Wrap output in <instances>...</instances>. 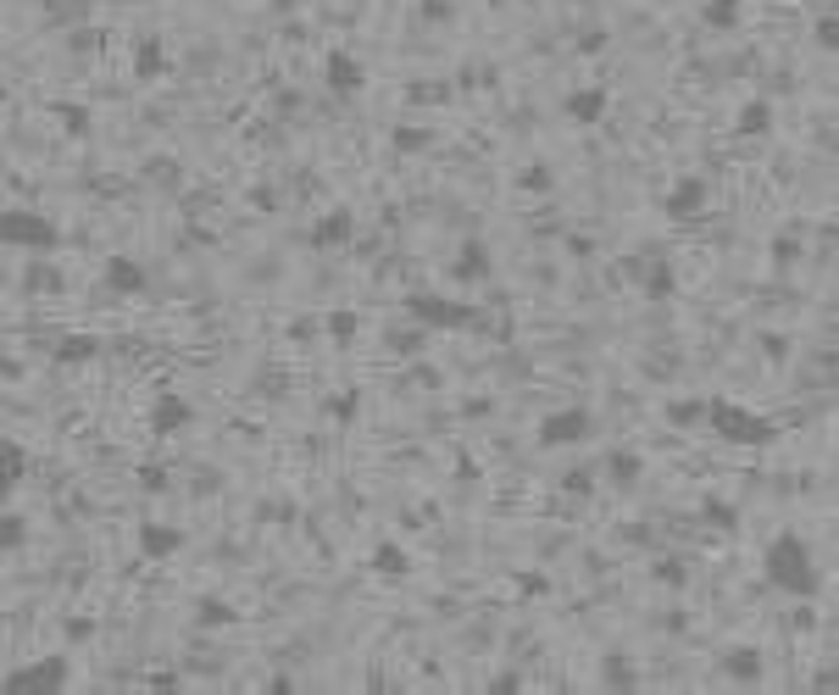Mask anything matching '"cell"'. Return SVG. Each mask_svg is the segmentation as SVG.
Instances as JSON below:
<instances>
[{
	"label": "cell",
	"mask_w": 839,
	"mask_h": 695,
	"mask_svg": "<svg viewBox=\"0 0 839 695\" xmlns=\"http://www.w3.org/2000/svg\"><path fill=\"white\" fill-rule=\"evenodd\" d=\"M673 290H678V285H673V267H668V262H657V267L645 273V295H650V301H668Z\"/></svg>",
	"instance_id": "obj_23"
},
{
	"label": "cell",
	"mask_w": 839,
	"mask_h": 695,
	"mask_svg": "<svg viewBox=\"0 0 839 695\" xmlns=\"http://www.w3.org/2000/svg\"><path fill=\"white\" fill-rule=\"evenodd\" d=\"M351 235H356V212H351V206H334V212H322V217L312 223L306 245H312V251H340V245H351Z\"/></svg>",
	"instance_id": "obj_8"
},
{
	"label": "cell",
	"mask_w": 839,
	"mask_h": 695,
	"mask_svg": "<svg viewBox=\"0 0 839 695\" xmlns=\"http://www.w3.org/2000/svg\"><path fill=\"white\" fill-rule=\"evenodd\" d=\"M739 7H745V0H707V7H701V23H707L712 34H734V28H739Z\"/></svg>",
	"instance_id": "obj_18"
},
{
	"label": "cell",
	"mask_w": 839,
	"mask_h": 695,
	"mask_svg": "<svg viewBox=\"0 0 839 695\" xmlns=\"http://www.w3.org/2000/svg\"><path fill=\"white\" fill-rule=\"evenodd\" d=\"M67 679H73V657L67 652H51V657H39V662L12 668L7 679H0V695H56V690H67Z\"/></svg>",
	"instance_id": "obj_5"
},
{
	"label": "cell",
	"mask_w": 839,
	"mask_h": 695,
	"mask_svg": "<svg viewBox=\"0 0 839 695\" xmlns=\"http://www.w3.org/2000/svg\"><path fill=\"white\" fill-rule=\"evenodd\" d=\"M134 78H139V84L167 78V51H162V39H156V34L139 39V51H134Z\"/></svg>",
	"instance_id": "obj_17"
},
{
	"label": "cell",
	"mask_w": 839,
	"mask_h": 695,
	"mask_svg": "<svg viewBox=\"0 0 839 695\" xmlns=\"http://www.w3.org/2000/svg\"><path fill=\"white\" fill-rule=\"evenodd\" d=\"M406 568H411V556L401 545H379V551H372V573H395L401 579Z\"/></svg>",
	"instance_id": "obj_21"
},
{
	"label": "cell",
	"mask_w": 839,
	"mask_h": 695,
	"mask_svg": "<svg viewBox=\"0 0 839 695\" xmlns=\"http://www.w3.org/2000/svg\"><path fill=\"white\" fill-rule=\"evenodd\" d=\"M707 429H712L723 445H751V451H762V445L778 440V424H773V417L739 406V401H728V395H712V401H707Z\"/></svg>",
	"instance_id": "obj_2"
},
{
	"label": "cell",
	"mask_w": 839,
	"mask_h": 695,
	"mask_svg": "<svg viewBox=\"0 0 839 695\" xmlns=\"http://www.w3.org/2000/svg\"><path fill=\"white\" fill-rule=\"evenodd\" d=\"M178 551H183V529L156 523V518L139 523V556H145V563H173Z\"/></svg>",
	"instance_id": "obj_9"
},
{
	"label": "cell",
	"mask_w": 839,
	"mask_h": 695,
	"mask_svg": "<svg viewBox=\"0 0 839 695\" xmlns=\"http://www.w3.org/2000/svg\"><path fill=\"white\" fill-rule=\"evenodd\" d=\"M717 668H723V679H734V684H762L767 657L757 652V645H728V652L717 657Z\"/></svg>",
	"instance_id": "obj_12"
},
{
	"label": "cell",
	"mask_w": 839,
	"mask_h": 695,
	"mask_svg": "<svg viewBox=\"0 0 839 695\" xmlns=\"http://www.w3.org/2000/svg\"><path fill=\"white\" fill-rule=\"evenodd\" d=\"M56 117H62L67 134H89V112H78V106H56Z\"/></svg>",
	"instance_id": "obj_27"
},
{
	"label": "cell",
	"mask_w": 839,
	"mask_h": 695,
	"mask_svg": "<svg viewBox=\"0 0 839 695\" xmlns=\"http://www.w3.org/2000/svg\"><path fill=\"white\" fill-rule=\"evenodd\" d=\"M573 7H589V0H573Z\"/></svg>",
	"instance_id": "obj_34"
},
{
	"label": "cell",
	"mask_w": 839,
	"mask_h": 695,
	"mask_svg": "<svg viewBox=\"0 0 839 695\" xmlns=\"http://www.w3.org/2000/svg\"><path fill=\"white\" fill-rule=\"evenodd\" d=\"M595 434V412H584V406H562V412H545L539 417V429H534V440L545 445V451H562V445H584Z\"/></svg>",
	"instance_id": "obj_6"
},
{
	"label": "cell",
	"mask_w": 839,
	"mask_h": 695,
	"mask_svg": "<svg viewBox=\"0 0 839 695\" xmlns=\"http://www.w3.org/2000/svg\"><path fill=\"white\" fill-rule=\"evenodd\" d=\"M101 285L112 290V295H145V262H134V256H106L101 262Z\"/></svg>",
	"instance_id": "obj_10"
},
{
	"label": "cell",
	"mask_w": 839,
	"mask_h": 695,
	"mask_svg": "<svg viewBox=\"0 0 839 695\" xmlns=\"http://www.w3.org/2000/svg\"><path fill=\"white\" fill-rule=\"evenodd\" d=\"M812 39H817V51H828V56H839V12H828V17H817V23H812Z\"/></svg>",
	"instance_id": "obj_24"
},
{
	"label": "cell",
	"mask_w": 839,
	"mask_h": 695,
	"mask_svg": "<svg viewBox=\"0 0 839 695\" xmlns=\"http://www.w3.org/2000/svg\"><path fill=\"white\" fill-rule=\"evenodd\" d=\"M28 479V451L17 440H7V490H17Z\"/></svg>",
	"instance_id": "obj_25"
},
{
	"label": "cell",
	"mask_w": 839,
	"mask_h": 695,
	"mask_svg": "<svg viewBox=\"0 0 839 695\" xmlns=\"http://www.w3.org/2000/svg\"><path fill=\"white\" fill-rule=\"evenodd\" d=\"M662 212L673 217V223H684V217H695V212H707V178H678L673 190L662 195Z\"/></svg>",
	"instance_id": "obj_11"
},
{
	"label": "cell",
	"mask_w": 839,
	"mask_h": 695,
	"mask_svg": "<svg viewBox=\"0 0 839 695\" xmlns=\"http://www.w3.org/2000/svg\"><path fill=\"white\" fill-rule=\"evenodd\" d=\"M606 684H612V690H634V673H628V662H606Z\"/></svg>",
	"instance_id": "obj_28"
},
{
	"label": "cell",
	"mask_w": 839,
	"mask_h": 695,
	"mask_svg": "<svg viewBox=\"0 0 839 695\" xmlns=\"http://www.w3.org/2000/svg\"><path fill=\"white\" fill-rule=\"evenodd\" d=\"M668 424H673V429H695V424H707V401H673V406H668Z\"/></svg>",
	"instance_id": "obj_20"
},
{
	"label": "cell",
	"mask_w": 839,
	"mask_h": 695,
	"mask_svg": "<svg viewBox=\"0 0 839 695\" xmlns=\"http://www.w3.org/2000/svg\"><path fill=\"white\" fill-rule=\"evenodd\" d=\"M195 618H201V623H228V607H217V601H201Z\"/></svg>",
	"instance_id": "obj_31"
},
{
	"label": "cell",
	"mask_w": 839,
	"mask_h": 695,
	"mask_svg": "<svg viewBox=\"0 0 839 695\" xmlns=\"http://www.w3.org/2000/svg\"><path fill=\"white\" fill-rule=\"evenodd\" d=\"M395 151H423V134H411V128H395Z\"/></svg>",
	"instance_id": "obj_30"
},
{
	"label": "cell",
	"mask_w": 839,
	"mask_h": 695,
	"mask_svg": "<svg viewBox=\"0 0 839 695\" xmlns=\"http://www.w3.org/2000/svg\"><path fill=\"white\" fill-rule=\"evenodd\" d=\"M329 323H334V334H340V340H345V334H351V340H356V312H351V317H345V312H340V317H329Z\"/></svg>",
	"instance_id": "obj_32"
},
{
	"label": "cell",
	"mask_w": 839,
	"mask_h": 695,
	"mask_svg": "<svg viewBox=\"0 0 839 695\" xmlns=\"http://www.w3.org/2000/svg\"><path fill=\"white\" fill-rule=\"evenodd\" d=\"M96 356H101V340L96 334H62L51 345V362L56 367H84V362H96Z\"/></svg>",
	"instance_id": "obj_16"
},
{
	"label": "cell",
	"mask_w": 839,
	"mask_h": 695,
	"mask_svg": "<svg viewBox=\"0 0 839 695\" xmlns=\"http://www.w3.org/2000/svg\"><path fill=\"white\" fill-rule=\"evenodd\" d=\"M490 690H500V695H506V690H523V679H518V673H500Z\"/></svg>",
	"instance_id": "obj_33"
},
{
	"label": "cell",
	"mask_w": 839,
	"mask_h": 695,
	"mask_svg": "<svg viewBox=\"0 0 839 695\" xmlns=\"http://www.w3.org/2000/svg\"><path fill=\"white\" fill-rule=\"evenodd\" d=\"M322 84H329L334 101H351L356 89L367 84V67H361L351 51H329V56H322Z\"/></svg>",
	"instance_id": "obj_7"
},
{
	"label": "cell",
	"mask_w": 839,
	"mask_h": 695,
	"mask_svg": "<svg viewBox=\"0 0 839 695\" xmlns=\"http://www.w3.org/2000/svg\"><path fill=\"white\" fill-rule=\"evenodd\" d=\"M490 267H495V256H490V245H484V235H468L461 240V251H456V278H468V285H479V278H490Z\"/></svg>",
	"instance_id": "obj_14"
},
{
	"label": "cell",
	"mask_w": 839,
	"mask_h": 695,
	"mask_svg": "<svg viewBox=\"0 0 839 695\" xmlns=\"http://www.w3.org/2000/svg\"><path fill=\"white\" fill-rule=\"evenodd\" d=\"M606 117V89L600 84H584V89H573L568 96V123H579V128H595Z\"/></svg>",
	"instance_id": "obj_15"
},
{
	"label": "cell",
	"mask_w": 839,
	"mask_h": 695,
	"mask_svg": "<svg viewBox=\"0 0 839 695\" xmlns=\"http://www.w3.org/2000/svg\"><path fill=\"white\" fill-rule=\"evenodd\" d=\"M0 240H7L12 251H34V256L62 251L56 223L39 217V212H28V206H7V212H0Z\"/></svg>",
	"instance_id": "obj_4"
},
{
	"label": "cell",
	"mask_w": 839,
	"mask_h": 695,
	"mask_svg": "<svg viewBox=\"0 0 839 695\" xmlns=\"http://www.w3.org/2000/svg\"><path fill=\"white\" fill-rule=\"evenodd\" d=\"M734 128H739V134H767V128H773V106H767V101H751V106L739 112Z\"/></svg>",
	"instance_id": "obj_22"
},
{
	"label": "cell",
	"mask_w": 839,
	"mask_h": 695,
	"mask_svg": "<svg viewBox=\"0 0 839 695\" xmlns=\"http://www.w3.org/2000/svg\"><path fill=\"white\" fill-rule=\"evenodd\" d=\"M17 545H23V518L7 506V513H0V551H17Z\"/></svg>",
	"instance_id": "obj_26"
},
{
	"label": "cell",
	"mask_w": 839,
	"mask_h": 695,
	"mask_svg": "<svg viewBox=\"0 0 839 695\" xmlns=\"http://www.w3.org/2000/svg\"><path fill=\"white\" fill-rule=\"evenodd\" d=\"M356 406H361L356 395H334V401H329V412H334V424H351V417H356Z\"/></svg>",
	"instance_id": "obj_29"
},
{
	"label": "cell",
	"mask_w": 839,
	"mask_h": 695,
	"mask_svg": "<svg viewBox=\"0 0 839 695\" xmlns=\"http://www.w3.org/2000/svg\"><path fill=\"white\" fill-rule=\"evenodd\" d=\"M639 473H645V462H639L634 451H612V456H606V479H612L618 490L639 484Z\"/></svg>",
	"instance_id": "obj_19"
},
{
	"label": "cell",
	"mask_w": 839,
	"mask_h": 695,
	"mask_svg": "<svg viewBox=\"0 0 839 695\" xmlns=\"http://www.w3.org/2000/svg\"><path fill=\"white\" fill-rule=\"evenodd\" d=\"M401 312H406V323H417V329H429V334L479 329V317H484L473 301H456V295H440V290H406Z\"/></svg>",
	"instance_id": "obj_3"
},
{
	"label": "cell",
	"mask_w": 839,
	"mask_h": 695,
	"mask_svg": "<svg viewBox=\"0 0 839 695\" xmlns=\"http://www.w3.org/2000/svg\"><path fill=\"white\" fill-rule=\"evenodd\" d=\"M762 579H767V590L796 595V601H817V595H823V568H817L812 545H806L796 529H784V534L767 540V551H762Z\"/></svg>",
	"instance_id": "obj_1"
},
{
	"label": "cell",
	"mask_w": 839,
	"mask_h": 695,
	"mask_svg": "<svg viewBox=\"0 0 839 695\" xmlns=\"http://www.w3.org/2000/svg\"><path fill=\"white\" fill-rule=\"evenodd\" d=\"M190 401H183V395H156V406H151V434L156 440H173L178 429H190Z\"/></svg>",
	"instance_id": "obj_13"
}]
</instances>
